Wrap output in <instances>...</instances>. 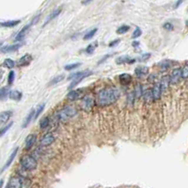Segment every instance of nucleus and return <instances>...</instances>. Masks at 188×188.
Listing matches in <instances>:
<instances>
[{
  "label": "nucleus",
  "mask_w": 188,
  "mask_h": 188,
  "mask_svg": "<svg viewBox=\"0 0 188 188\" xmlns=\"http://www.w3.org/2000/svg\"><path fill=\"white\" fill-rule=\"evenodd\" d=\"M44 107H45V104H44V103L41 104V105H39L38 108H37V110H35V116H34L35 119H37V118L39 117V116H40V115L41 114V112L43 111V110H44Z\"/></svg>",
  "instance_id": "obj_37"
},
{
  "label": "nucleus",
  "mask_w": 188,
  "mask_h": 188,
  "mask_svg": "<svg viewBox=\"0 0 188 188\" xmlns=\"http://www.w3.org/2000/svg\"><path fill=\"white\" fill-rule=\"evenodd\" d=\"M163 27L165 28L166 30H167V31H172L173 29H174V26H173V25H172L171 23H169V22H167V23L164 24Z\"/></svg>",
  "instance_id": "obj_42"
},
{
  "label": "nucleus",
  "mask_w": 188,
  "mask_h": 188,
  "mask_svg": "<svg viewBox=\"0 0 188 188\" xmlns=\"http://www.w3.org/2000/svg\"><path fill=\"white\" fill-rule=\"evenodd\" d=\"M34 116H35V109H31L29 111V113H28L27 116L26 117L25 120H24V122L22 124V127L26 128L28 125H29V123L31 122V120L34 119Z\"/></svg>",
  "instance_id": "obj_18"
},
{
  "label": "nucleus",
  "mask_w": 188,
  "mask_h": 188,
  "mask_svg": "<svg viewBox=\"0 0 188 188\" xmlns=\"http://www.w3.org/2000/svg\"><path fill=\"white\" fill-rule=\"evenodd\" d=\"M18 150H19V148L17 147V148H15L14 149V150L12 151V152H11V155H9V159L7 160V162H6V164H5L4 165V167H3V168H2V170H1V172L2 171H4L5 169H7V168L11 165V163L13 162V160L14 159H15V157H16V155H17V152H18Z\"/></svg>",
  "instance_id": "obj_14"
},
{
  "label": "nucleus",
  "mask_w": 188,
  "mask_h": 188,
  "mask_svg": "<svg viewBox=\"0 0 188 188\" xmlns=\"http://www.w3.org/2000/svg\"><path fill=\"white\" fill-rule=\"evenodd\" d=\"M33 57L30 54H26L24 55L20 59H19L18 61V66L20 67H26V66H28L30 64V62L32 61Z\"/></svg>",
  "instance_id": "obj_10"
},
{
  "label": "nucleus",
  "mask_w": 188,
  "mask_h": 188,
  "mask_svg": "<svg viewBox=\"0 0 188 188\" xmlns=\"http://www.w3.org/2000/svg\"><path fill=\"white\" fill-rule=\"evenodd\" d=\"M64 79V75L61 74V75H57L56 77H54L50 82H49V86H53V85H56L57 83H59L62 80Z\"/></svg>",
  "instance_id": "obj_29"
},
{
  "label": "nucleus",
  "mask_w": 188,
  "mask_h": 188,
  "mask_svg": "<svg viewBox=\"0 0 188 188\" xmlns=\"http://www.w3.org/2000/svg\"><path fill=\"white\" fill-rule=\"evenodd\" d=\"M134 92V99L136 100H139L143 95V88L142 86L140 84H137V86H134V91H133Z\"/></svg>",
  "instance_id": "obj_21"
},
{
  "label": "nucleus",
  "mask_w": 188,
  "mask_h": 188,
  "mask_svg": "<svg viewBox=\"0 0 188 188\" xmlns=\"http://www.w3.org/2000/svg\"><path fill=\"white\" fill-rule=\"evenodd\" d=\"M181 74H182V78H184L185 80L187 79V77H188V65H187L186 62L184 66V68L181 69Z\"/></svg>",
  "instance_id": "obj_31"
},
{
  "label": "nucleus",
  "mask_w": 188,
  "mask_h": 188,
  "mask_svg": "<svg viewBox=\"0 0 188 188\" xmlns=\"http://www.w3.org/2000/svg\"><path fill=\"white\" fill-rule=\"evenodd\" d=\"M49 123H50V120L48 117H43L41 120H40V129L41 130H45L48 126H49Z\"/></svg>",
  "instance_id": "obj_27"
},
{
  "label": "nucleus",
  "mask_w": 188,
  "mask_h": 188,
  "mask_svg": "<svg viewBox=\"0 0 188 188\" xmlns=\"http://www.w3.org/2000/svg\"><path fill=\"white\" fill-rule=\"evenodd\" d=\"M110 56V55H108V56H104V57H103V59H101L100 61H99V64H101V63H103V62L104 61V60H107V59H108V57Z\"/></svg>",
  "instance_id": "obj_46"
},
{
  "label": "nucleus",
  "mask_w": 188,
  "mask_h": 188,
  "mask_svg": "<svg viewBox=\"0 0 188 188\" xmlns=\"http://www.w3.org/2000/svg\"><path fill=\"white\" fill-rule=\"evenodd\" d=\"M37 141V136L35 134H29L26 139V150H30V149L35 145Z\"/></svg>",
  "instance_id": "obj_11"
},
{
  "label": "nucleus",
  "mask_w": 188,
  "mask_h": 188,
  "mask_svg": "<svg viewBox=\"0 0 188 188\" xmlns=\"http://www.w3.org/2000/svg\"><path fill=\"white\" fill-rule=\"evenodd\" d=\"M12 125H13V122H9V124H7L6 126H4L3 128H1V129H0V137H3L4 134H6V133L9 131V130L11 128V126H12Z\"/></svg>",
  "instance_id": "obj_30"
},
{
  "label": "nucleus",
  "mask_w": 188,
  "mask_h": 188,
  "mask_svg": "<svg viewBox=\"0 0 188 188\" xmlns=\"http://www.w3.org/2000/svg\"><path fill=\"white\" fill-rule=\"evenodd\" d=\"M119 42H120V40H119V39H117V40H114V41H110L109 44H108V46H109V47H115V46H117Z\"/></svg>",
  "instance_id": "obj_44"
},
{
  "label": "nucleus",
  "mask_w": 188,
  "mask_h": 188,
  "mask_svg": "<svg viewBox=\"0 0 188 188\" xmlns=\"http://www.w3.org/2000/svg\"><path fill=\"white\" fill-rule=\"evenodd\" d=\"M119 83L122 86H128L132 82V76L129 74H122L119 75Z\"/></svg>",
  "instance_id": "obj_16"
},
{
  "label": "nucleus",
  "mask_w": 188,
  "mask_h": 188,
  "mask_svg": "<svg viewBox=\"0 0 188 188\" xmlns=\"http://www.w3.org/2000/svg\"><path fill=\"white\" fill-rule=\"evenodd\" d=\"M136 62V59H132V57H130L128 56H119L117 59H116V63L117 64H124V63H127V64H133Z\"/></svg>",
  "instance_id": "obj_12"
},
{
  "label": "nucleus",
  "mask_w": 188,
  "mask_h": 188,
  "mask_svg": "<svg viewBox=\"0 0 188 188\" xmlns=\"http://www.w3.org/2000/svg\"><path fill=\"white\" fill-rule=\"evenodd\" d=\"M160 86H161V90L162 93H165L167 90L168 86H169V76H163V78L160 82Z\"/></svg>",
  "instance_id": "obj_20"
},
{
  "label": "nucleus",
  "mask_w": 188,
  "mask_h": 188,
  "mask_svg": "<svg viewBox=\"0 0 188 188\" xmlns=\"http://www.w3.org/2000/svg\"><path fill=\"white\" fill-rule=\"evenodd\" d=\"M134 101H136V99H134V92L132 91V92H130V93L128 94V97H127V103H128V104H129V107H133Z\"/></svg>",
  "instance_id": "obj_39"
},
{
  "label": "nucleus",
  "mask_w": 188,
  "mask_h": 188,
  "mask_svg": "<svg viewBox=\"0 0 188 188\" xmlns=\"http://www.w3.org/2000/svg\"><path fill=\"white\" fill-rule=\"evenodd\" d=\"M21 166L26 171H32L36 169L38 166L37 159L30 154H26L21 158Z\"/></svg>",
  "instance_id": "obj_2"
},
{
  "label": "nucleus",
  "mask_w": 188,
  "mask_h": 188,
  "mask_svg": "<svg viewBox=\"0 0 188 188\" xmlns=\"http://www.w3.org/2000/svg\"><path fill=\"white\" fill-rule=\"evenodd\" d=\"M12 115V112L11 110H7V111H3L0 113V125L3 123H6L8 120L11 119Z\"/></svg>",
  "instance_id": "obj_19"
},
{
  "label": "nucleus",
  "mask_w": 188,
  "mask_h": 188,
  "mask_svg": "<svg viewBox=\"0 0 188 188\" xmlns=\"http://www.w3.org/2000/svg\"><path fill=\"white\" fill-rule=\"evenodd\" d=\"M55 141V137L52 133H47L43 136L41 139V146H50Z\"/></svg>",
  "instance_id": "obj_7"
},
{
  "label": "nucleus",
  "mask_w": 188,
  "mask_h": 188,
  "mask_svg": "<svg viewBox=\"0 0 188 188\" xmlns=\"http://www.w3.org/2000/svg\"><path fill=\"white\" fill-rule=\"evenodd\" d=\"M21 46V44H13V45H8V46H4L1 48L2 53H11V52H14L19 49V47Z\"/></svg>",
  "instance_id": "obj_25"
},
{
  "label": "nucleus",
  "mask_w": 188,
  "mask_h": 188,
  "mask_svg": "<svg viewBox=\"0 0 188 188\" xmlns=\"http://www.w3.org/2000/svg\"><path fill=\"white\" fill-rule=\"evenodd\" d=\"M94 107V100L90 96H85L83 98V102H82V108H83L86 112H89L92 107Z\"/></svg>",
  "instance_id": "obj_6"
},
{
  "label": "nucleus",
  "mask_w": 188,
  "mask_h": 188,
  "mask_svg": "<svg viewBox=\"0 0 188 188\" xmlns=\"http://www.w3.org/2000/svg\"><path fill=\"white\" fill-rule=\"evenodd\" d=\"M152 96L153 101H159L162 96V90H161V86L160 82L159 83H155L152 89Z\"/></svg>",
  "instance_id": "obj_8"
},
{
  "label": "nucleus",
  "mask_w": 188,
  "mask_h": 188,
  "mask_svg": "<svg viewBox=\"0 0 188 188\" xmlns=\"http://www.w3.org/2000/svg\"><path fill=\"white\" fill-rule=\"evenodd\" d=\"M33 25H32V23L30 22L29 24H28V25H26V26H24L22 29H21V31L18 33V34L16 35V37H15V41H22L24 38H25V36H26V32L28 31V29H29V28L32 26Z\"/></svg>",
  "instance_id": "obj_15"
},
{
  "label": "nucleus",
  "mask_w": 188,
  "mask_h": 188,
  "mask_svg": "<svg viewBox=\"0 0 188 188\" xmlns=\"http://www.w3.org/2000/svg\"><path fill=\"white\" fill-rule=\"evenodd\" d=\"M92 74V71H90L89 70L86 71H78V73H74V74H71L69 77L68 79L70 80H73V82H71V84L70 85L69 89H73L74 86H75L77 84H79L80 82L82 80H84L86 77H88L89 75Z\"/></svg>",
  "instance_id": "obj_4"
},
{
  "label": "nucleus",
  "mask_w": 188,
  "mask_h": 188,
  "mask_svg": "<svg viewBox=\"0 0 188 188\" xmlns=\"http://www.w3.org/2000/svg\"><path fill=\"white\" fill-rule=\"evenodd\" d=\"M120 96V91L115 86H107L100 90L97 94V104L100 107H105L113 104Z\"/></svg>",
  "instance_id": "obj_1"
},
{
  "label": "nucleus",
  "mask_w": 188,
  "mask_h": 188,
  "mask_svg": "<svg viewBox=\"0 0 188 188\" xmlns=\"http://www.w3.org/2000/svg\"><path fill=\"white\" fill-rule=\"evenodd\" d=\"M77 115V110L74 107H66L59 110V112L57 113V118L60 122H67L71 119L74 118Z\"/></svg>",
  "instance_id": "obj_3"
},
{
  "label": "nucleus",
  "mask_w": 188,
  "mask_h": 188,
  "mask_svg": "<svg viewBox=\"0 0 188 188\" xmlns=\"http://www.w3.org/2000/svg\"><path fill=\"white\" fill-rule=\"evenodd\" d=\"M3 182H4V181H3V180H1V181H0V188L2 187V185H3Z\"/></svg>",
  "instance_id": "obj_49"
},
{
  "label": "nucleus",
  "mask_w": 188,
  "mask_h": 188,
  "mask_svg": "<svg viewBox=\"0 0 188 188\" xmlns=\"http://www.w3.org/2000/svg\"><path fill=\"white\" fill-rule=\"evenodd\" d=\"M97 30H98L97 28H94V29L90 30L89 32H86V35L84 36V40H90L91 38H93L94 35L96 34V32H97Z\"/></svg>",
  "instance_id": "obj_35"
},
{
  "label": "nucleus",
  "mask_w": 188,
  "mask_h": 188,
  "mask_svg": "<svg viewBox=\"0 0 188 188\" xmlns=\"http://www.w3.org/2000/svg\"><path fill=\"white\" fill-rule=\"evenodd\" d=\"M91 1H93V0H85V1L83 2V4H84V5H88V4H89Z\"/></svg>",
  "instance_id": "obj_48"
},
{
  "label": "nucleus",
  "mask_w": 188,
  "mask_h": 188,
  "mask_svg": "<svg viewBox=\"0 0 188 188\" xmlns=\"http://www.w3.org/2000/svg\"><path fill=\"white\" fill-rule=\"evenodd\" d=\"M143 99H144V102L146 104H150L152 103V90L150 89H147L145 90V92L143 91Z\"/></svg>",
  "instance_id": "obj_26"
},
{
  "label": "nucleus",
  "mask_w": 188,
  "mask_h": 188,
  "mask_svg": "<svg viewBox=\"0 0 188 188\" xmlns=\"http://www.w3.org/2000/svg\"><path fill=\"white\" fill-rule=\"evenodd\" d=\"M130 30V26H126V25H123L122 26H119L118 29H117V33L118 34H125L126 32H128Z\"/></svg>",
  "instance_id": "obj_33"
},
{
  "label": "nucleus",
  "mask_w": 188,
  "mask_h": 188,
  "mask_svg": "<svg viewBox=\"0 0 188 188\" xmlns=\"http://www.w3.org/2000/svg\"><path fill=\"white\" fill-rule=\"evenodd\" d=\"M98 45V42H94V43H91V44H89L88 47H86V54H92V53L94 52V50L96 49V46Z\"/></svg>",
  "instance_id": "obj_34"
},
{
  "label": "nucleus",
  "mask_w": 188,
  "mask_h": 188,
  "mask_svg": "<svg viewBox=\"0 0 188 188\" xmlns=\"http://www.w3.org/2000/svg\"><path fill=\"white\" fill-rule=\"evenodd\" d=\"M21 23L20 20H11V21H6V22H2L0 23V26L3 27H14L17 25Z\"/></svg>",
  "instance_id": "obj_24"
},
{
  "label": "nucleus",
  "mask_w": 188,
  "mask_h": 188,
  "mask_svg": "<svg viewBox=\"0 0 188 188\" xmlns=\"http://www.w3.org/2000/svg\"><path fill=\"white\" fill-rule=\"evenodd\" d=\"M81 66V63H73V64H68V65H65L64 69L66 71H71V70H75L77 69L78 67Z\"/></svg>",
  "instance_id": "obj_38"
},
{
  "label": "nucleus",
  "mask_w": 188,
  "mask_h": 188,
  "mask_svg": "<svg viewBox=\"0 0 188 188\" xmlns=\"http://www.w3.org/2000/svg\"><path fill=\"white\" fill-rule=\"evenodd\" d=\"M3 65L8 69H12V68L15 67V62H14L11 59H6L4 60Z\"/></svg>",
  "instance_id": "obj_28"
},
{
  "label": "nucleus",
  "mask_w": 188,
  "mask_h": 188,
  "mask_svg": "<svg viewBox=\"0 0 188 188\" xmlns=\"http://www.w3.org/2000/svg\"><path fill=\"white\" fill-rule=\"evenodd\" d=\"M182 2H184V0H178V1L176 2V4L174 5V9H178V8H179V6H180V5Z\"/></svg>",
  "instance_id": "obj_45"
},
{
  "label": "nucleus",
  "mask_w": 188,
  "mask_h": 188,
  "mask_svg": "<svg viewBox=\"0 0 188 188\" xmlns=\"http://www.w3.org/2000/svg\"><path fill=\"white\" fill-rule=\"evenodd\" d=\"M132 45H133L134 47H138V46H139V41H133Z\"/></svg>",
  "instance_id": "obj_47"
},
{
  "label": "nucleus",
  "mask_w": 188,
  "mask_h": 188,
  "mask_svg": "<svg viewBox=\"0 0 188 188\" xmlns=\"http://www.w3.org/2000/svg\"><path fill=\"white\" fill-rule=\"evenodd\" d=\"M182 79V74H181V69L176 68L172 71V73L169 76V85L175 86L180 83Z\"/></svg>",
  "instance_id": "obj_5"
},
{
  "label": "nucleus",
  "mask_w": 188,
  "mask_h": 188,
  "mask_svg": "<svg viewBox=\"0 0 188 188\" xmlns=\"http://www.w3.org/2000/svg\"><path fill=\"white\" fill-rule=\"evenodd\" d=\"M9 96V89L7 88L0 89V100H5Z\"/></svg>",
  "instance_id": "obj_36"
},
{
  "label": "nucleus",
  "mask_w": 188,
  "mask_h": 188,
  "mask_svg": "<svg viewBox=\"0 0 188 188\" xmlns=\"http://www.w3.org/2000/svg\"><path fill=\"white\" fill-rule=\"evenodd\" d=\"M148 73H149V68L146 66H138L137 68L134 70V74H136L138 78H142V77L147 75Z\"/></svg>",
  "instance_id": "obj_13"
},
{
  "label": "nucleus",
  "mask_w": 188,
  "mask_h": 188,
  "mask_svg": "<svg viewBox=\"0 0 188 188\" xmlns=\"http://www.w3.org/2000/svg\"><path fill=\"white\" fill-rule=\"evenodd\" d=\"M9 99H11L13 101H20L22 99V92L19 90H11V92L9 93Z\"/></svg>",
  "instance_id": "obj_22"
},
{
  "label": "nucleus",
  "mask_w": 188,
  "mask_h": 188,
  "mask_svg": "<svg viewBox=\"0 0 188 188\" xmlns=\"http://www.w3.org/2000/svg\"><path fill=\"white\" fill-rule=\"evenodd\" d=\"M61 11H62V9L61 8H57V9H54V11H53L51 13H50V15L47 17V19L45 20V22H44V24H43V26H46L48 23L49 22H51L53 19H55L56 17H57L60 14V12H61Z\"/></svg>",
  "instance_id": "obj_17"
},
{
  "label": "nucleus",
  "mask_w": 188,
  "mask_h": 188,
  "mask_svg": "<svg viewBox=\"0 0 188 188\" xmlns=\"http://www.w3.org/2000/svg\"><path fill=\"white\" fill-rule=\"evenodd\" d=\"M66 98L70 101H75L80 98V92L79 90H71L70 92L67 94Z\"/></svg>",
  "instance_id": "obj_23"
},
{
  "label": "nucleus",
  "mask_w": 188,
  "mask_h": 188,
  "mask_svg": "<svg viewBox=\"0 0 188 188\" xmlns=\"http://www.w3.org/2000/svg\"><path fill=\"white\" fill-rule=\"evenodd\" d=\"M159 66H160V68H161V71H165L167 70H168L170 68V62L169 61H162L160 64H159Z\"/></svg>",
  "instance_id": "obj_32"
},
{
  "label": "nucleus",
  "mask_w": 188,
  "mask_h": 188,
  "mask_svg": "<svg viewBox=\"0 0 188 188\" xmlns=\"http://www.w3.org/2000/svg\"><path fill=\"white\" fill-rule=\"evenodd\" d=\"M22 186H23L22 180L19 177L14 176L11 178L7 188H22Z\"/></svg>",
  "instance_id": "obj_9"
},
{
  "label": "nucleus",
  "mask_w": 188,
  "mask_h": 188,
  "mask_svg": "<svg viewBox=\"0 0 188 188\" xmlns=\"http://www.w3.org/2000/svg\"><path fill=\"white\" fill-rule=\"evenodd\" d=\"M151 56H152V55L150 54V53H147V54H143V55H141L140 56H139L138 60H139V61H141V62L146 61V60H148L149 59H150Z\"/></svg>",
  "instance_id": "obj_43"
},
{
  "label": "nucleus",
  "mask_w": 188,
  "mask_h": 188,
  "mask_svg": "<svg viewBox=\"0 0 188 188\" xmlns=\"http://www.w3.org/2000/svg\"><path fill=\"white\" fill-rule=\"evenodd\" d=\"M142 35V30L139 27H137L132 34V39H137Z\"/></svg>",
  "instance_id": "obj_40"
},
{
  "label": "nucleus",
  "mask_w": 188,
  "mask_h": 188,
  "mask_svg": "<svg viewBox=\"0 0 188 188\" xmlns=\"http://www.w3.org/2000/svg\"><path fill=\"white\" fill-rule=\"evenodd\" d=\"M14 78H15V74H14L13 71H9V75H8V84L11 85L13 83V81H14Z\"/></svg>",
  "instance_id": "obj_41"
}]
</instances>
